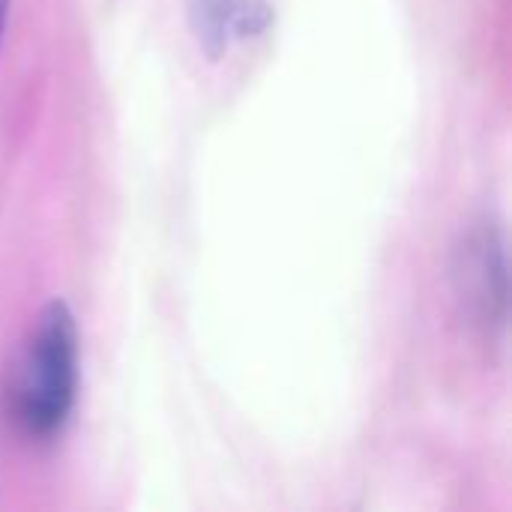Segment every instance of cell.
Returning <instances> with one entry per match:
<instances>
[{
    "mask_svg": "<svg viewBox=\"0 0 512 512\" xmlns=\"http://www.w3.org/2000/svg\"><path fill=\"white\" fill-rule=\"evenodd\" d=\"M462 267L456 273L462 300L480 312V318H492L495 312H504L507 306V267L501 240L492 234V228L471 231L465 237V246L459 249Z\"/></svg>",
    "mask_w": 512,
    "mask_h": 512,
    "instance_id": "cell-3",
    "label": "cell"
},
{
    "mask_svg": "<svg viewBox=\"0 0 512 512\" xmlns=\"http://www.w3.org/2000/svg\"><path fill=\"white\" fill-rule=\"evenodd\" d=\"M78 387V327L66 300L42 306L27 357L21 411L33 432L48 435L63 426L75 405Z\"/></svg>",
    "mask_w": 512,
    "mask_h": 512,
    "instance_id": "cell-1",
    "label": "cell"
},
{
    "mask_svg": "<svg viewBox=\"0 0 512 512\" xmlns=\"http://www.w3.org/2000/svg\"><path fill=\"white\" fill-rule=\"evenodd\" d=\"M186 15L201 54L219 63L231 42H249L270 30V0H186Z\"/></svg>",
    "mask_w": 512,
    "mask_h": 512,
    "instance_id": "cell-2",
    "label": "cell"
}]
</instances>
